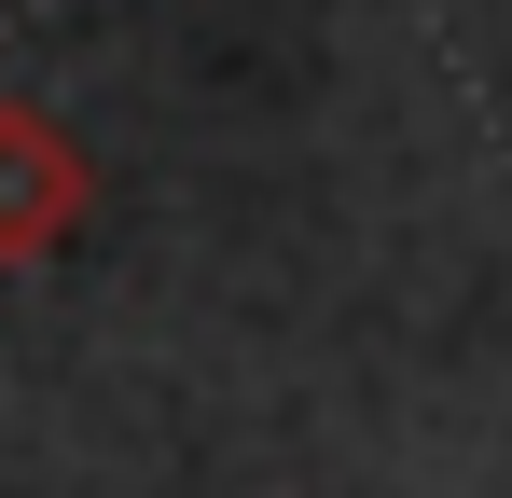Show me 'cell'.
Listing matches in <instances>:
<instances>
[{"mask_svg":"<svg viewBox=\"0 0 512 498\" xmlns=\"http://www.w3.org/2000/svg\"><path fill=\"white\" fill-rule=\"evenodd\" d=\"M97 208V153L42 111V97H0V277L14 263H56Z\"/></svg>","mask_w":512,"mask_h":498,"instance_id":"1","label":"cell"}]
</instances>
